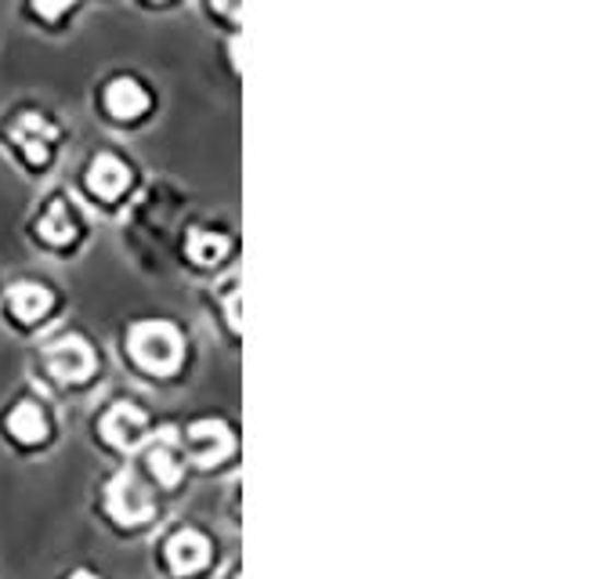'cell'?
<instances>
[{
    "label": "cell",
    "instance_id": "12",
    "mask_svg": "<svg viewBox=\"0 0 604 579\" xmlns=\"http://www.w3.org/2000/svg\"><path fill=\"white\" fill-rule=\"evenodd\" d=\"M8 431L15 435L22 445H37L47 439V417L37 402H19L15 409L8 413Z\"/></svg>",
    "mask_w": 604,
    "mask_h": 579
},
{
    "label": "cell",
    "instance_id": "11",
    "mask_svg": "<svg viewBox=\"0 0 604 579\" xmlns=\"http://www.w3.org/2000/svg\"><path fill=\"white\" fill-rule=\"evenodd\" d=\"M51 290L40 287V282H15V287L8 290V309L22 323H37L47 312H51Z\"/></svg>",
    "mask_w": 604,
    "mask_h": 579
},
{
    "label": "cell",
    "instance_id": "2",
    "mask_svg": "<svg viewBox=\"0 0 604 579\" xmlns=\"http://www.w3.org/2000/svg\"><path fill=\"white\" fill-rule=\"evenodd\" d=\"M105 511L120 525H141L152 518V493L138 478L135 467H120L109 486H105Z\"/></svg>",
    "mask_w": 604,
    "mask_h": 579
},
{
    "label": "cell",
    "instance_id": "10",
    "mask_svg": "<svg viewBox=\"0 0 604 579\" xmlns=\"http://www.w3.org/2000/svg\"><path fill=\"white\" fill-rule=\"evenodd\" d=\"M149 467H152V475H156L160 486H167L174 489L177 482H182V453H177V431H160L156 435V442L149 445Z\"/></svg>",
    "mask_w": 604,
    "mask_h": 579
},
{
    "label": "cell",
    "instance_id": "3",
    "mask_svg": "<svg viewBox=\"0 0 604 579\" xmlns=\"http://www.w3.org/2000/svg\"><path fill=\"white\" fill-rule=\"evenodd\" d=\"M44 362H47V370H51L55 381H62V384H80L94 373V351H91L88 340L77 337V334L58 337L55 345H47Z\"/></svg>",
    "mask_w": 604,
    "mask_h": 579
},
{
    "label": "cell",
    "instance_id": "4",
    "mask_svg": "<svg viewBox=\"0 0 604 579\" xmlns=\"http://www.w3.org/2000/svg\"><path fill=\"white\" fill-rule=\"evenodd\" d=\"M11 141L22 149V157H26L33 167H44L47 160H51V146H55V124L47 120V116L40 113H19L15 120H11L8 127Z\"/></svg>",
    "mask_w": 604,
    "mask_h": 579
},
{
    "label": "cell",
    "instance_id": "16",
    "mask_svg": "<svg viewBox=\"0 0 604 579\" xmlns=\"http://www.w3.org/2000/svg\"><path fill=\"white\" fill-rule=\"evenodd\" d=\"M224 309H229V326L235 329V334H240V329H243V319H240V290H232V293H229V301H224Z\"/></svg>",
    "mask_w": 604,
    "mask_h": 579
},
{
    "label": "cell",
    "instance_id": "8",
    "mask_svg": "<svg viewBox=\"0 0 604 579\" xmlns=\"http://www.w3.org/2000/svg\"><path fill=\"white\" fill-rule=\"evenodd\" d=\"M130 185V171L124 160H116L113 152H98L88 167V188L98 199H120Z\"/></svg>",
    "mask_w": 604,
    "mask_h": 579
},
{
    "label": "cell",
    "instance_id": "14",
    "mask_svg": "<svg viewBox=\"0 0 604 579\" xmlns=\"http://www.w3.org/2000/svg\"><path fill=\"white\" fill-rule=\"evenodd\" d=\"M37 232L55 246H66V243L77 240V221H73V215H69V207L62 204V199H55V204L44 210V218L37 221Z\"/></svg>",
    "mask_w": 604,
    "mask_h": 579
},
{
    "label": "cell",
    "instance_id": "9",
    "mask_svg": "<svg viewBox=\"0 0 604 579\" xmlns=\"http://www.w3.org/2000/svg\"><path fill=\"white\" fill-rule=\"evenodd\" d=\"M149 91L130 77H116L109 88H105V109H109L116 120H138L141 113L149 109Z\"/></svg>",
    "mask_w": 604,
    "mask_h": 579
},
{
    "label": "cell",
    "instance_id": "18",
    "mask_svg": "<svg viewBox=\"0 0 604 579\" xmlns=\"http://www.w3.org/2000/svg\"><path fill=\"white\" fill-rule=\"evenodd\" d=\"M69 579H98V576H94V572H73Z\"/></svg>",
    "mask_w": 604,
    "mask_h": 579
},
{
    "label": "cell",
    "instance_id": "7",
    "mask_svg": "<svg viewBox=\"0 0 604 579\" xmlns=\"http://www.w3.org/2000/svg\"><path fill=\"white\" fill-rule=\"evenodd\" d=\"M210 561V543L196 529H177L167 540V565L177 576H193Z\"/></svg>",
    "mask_w": 604,
    "mask_h": 579
},
{
    "label": "cell",
    "instance_id": "5",
    "mask_svg": "<svg viewBox=\"0 0 604 579\" xmlns=\"http://www.w3.org/2000/svg\"><path fill=\"white\" fill-rule=\"evenodd\" d=\"M188 445H193L196 464L214 467V464H224V460L232 456L235 435L224 420H196L193 428H188Z\"/></svg>",
    "mask_w": 604,
    "mask_h": 579
},
{
    "label": "cell",
    "instance_id": "15",
    "mask_svg": "<svg viewBox=\"0 0 604 579\" xmlns=\"http://www.w3.org/2000/svg\"><path fill=\"white\" fill-rule=\"evenodd\" d=\"M77 0H33V8H37V15L44 19H58V15H66L69 8H73Z\"/></svg>",
    "mask_w": 604,
    "mask_h": 579
},
{
    "label": "cell",
    "instance_id": "17",
    "mask_svg": "<svg viewBox=\"0 0 604 579\" xmlns=\"http://www.w3.org/2000/svg\"><path fill=\"white\" fill-rule=\"evenodd\" d=\"M210 4H214L221 15H229V19H235L240 15V8H243V0H210Z\"/></svg>",
    "mask_w": 604,
    "mask_h": 579
},
{
    "label": "cell",
    "instance_id": "13",
    "mask_svg": "<svg viewBox=\"0 0 604 579\" xmlns=\"http://www.w3.org/2000/svg\"><path fill=\"white\" fill-rule=\"evenodd\" d=\"M229 235L214 232V229H193L185 240V251L196 265H218L224 254H229Z\"/></svg>",
    "mask_w": 604,
    "mask_h": 579
},
{
    "label": "cell",
    "instance_id": "6",
    "mask_svg": "<svg viewBox=\"0 0 604 579\" xmlns=\"http://www.w3.org/2000/svg\"><path fill=\"white\" fill-rule=\"evenodd\" d=\"M149 431V417L146 409L135 406V402H116V406L102 417V439L116 445V449H135Z\"/></svg>",
    "mask_w": 604,
    "mask_h": 579
},
{
    "label": "cell",
    "instance_id": "1",
    "mask_svg": "<svg viewBox=\"0 0 604 579\" xmlns=\"http://www.w3.org/2000/svg\"><path fill=\"white\" fill-rule=\"evenodd\" d=\"M127 351L146 373L167 377L185 359V337L174 323H167V319H146V323L130 326Z\"/></svg>",
    "mask_w": 604,
    "mask_h": 579
}]
</instances>
